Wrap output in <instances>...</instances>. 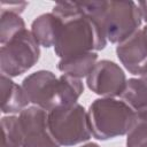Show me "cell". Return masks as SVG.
Listing matches in <instances>:
<instances>
[{
    "mask_svg": "<svg viewBox=\"0 0 147 147\" xmlns=\"http://www.w3.org/2000/svg\"><path fill=\"white\" fill-rule=\"evenodd\" d=\"M26 29L25 23L20 14L0 10V42L6 44L20 31Z\"/></svg>",
    "mask_w": 147,
    "mask_h": 147,
    "instance_id": "obj_14",
    "label": "cell"
},
{
    "mask_svg": "<svg viewBox=\"0 0 147 147\" xmlns=\"http://www.w3.org/2000/svg\"><path fill=\"white\" fill-rule=\"evenodd\" d=\"M126 82L123 69L109 60L96 62L90 75L86 77L87 87L103 98L121 96L125 90Z\"/></svg>",
    "mask_w": 147,
    "mask_h": 147,
    "instance_id": "obj_8",
    "label": "cell"
},
{
    "mask_svg": "<svg viewBox=\"0 0 147 147\" xmlns=\"http://www.w3.org/2000/svg\"><path fill=\"white\" fill-rule=\"evenodd\" d=\"M79 6L113 44H119L132 36L142 21L139 7L133 1H85L79 2Z\"/></svg>",
    "mask_w": 147,
    "mask_h": 147,
    "instance_id": "obj_3",
    "label": "cell"
},
{
    "mask_svg": "<svg viewBox=\"0 0 147 147\" xmlns=\"http://www.w3.org/2000/svg\"><path fill=\"white\" fill-rule=\"evenodd\" d=\"M126 147H147V122H137L127 133Z\"/></svg>",
    "mask_w": 147,
    "mask_h": 147,
    "instance_id": "obj_16",
    "label": "cell"
},
{
    "mask_svg": "<svg viewBox=\"0 0 147 147\" xmlns=\"http://www.w3.org/2000/svg\"><path fill=\"white\" fill-rule=\"evenodd\" d=\"M2 140L1 147H22V134L17 116H5L1 118Z\"/></svg>",
    "mask_w": 147,
    "mask_h": 147,
    "instance_id": "obj_15",
    "label": "cell"
},
{
    "mask_svg": "<svg viewBox=\"0 0 147 147\" xmlns=\"http://www.w3.org/2000/svg\"><path fill=\"white\" fill-rule=\"evenodd\" d=\"M96 60L98 54L95 52H88L80 55L61 59L57 64V69L65 75L80 79L90 75V72L96 64Z\"/></svg>",
    "mask_w": 147,
    "mask_h": 147,
    "instance_id": "obj_13",
    "label": "cell"
},
{
    "mask_svg": "<svg viewBox=\"0 0 147 147\" xmlns=\"http://www.w3.org/2000/svg\"><path fill=\"white\" fill-rule=\"evenodd\" d=\"M60 23L61 21L55 14H42L32 22L31 32L40 46L48 48L55 45Z\"/></svg>",
    "mask_w": 147,
    "mask_h": 147,
    "instance_id": "obj_12",
    "label": "cell"
},
{
    "mask_svg": "<svg viewBox=\"0 0 147 147\" xmlns=\"http://www.w3.org/2000/svg\"><path fill=\"white\" fill-rule=\"evenodd\" d=\"M28 6V2H21V1H0V9L6 11H13L16 14H21L24 8Z\"/></svg>",
    "mask_w": 147,
    "mask_h": 147,
    "instance_id": "obj_17",
    "label": "cell"
},
{
    "mask_svg": "<svg viewBox=\"0 0 147 147\" xmlns=\"http://www.w3.org/2000/svg\"><path fill=\"white\" fill-rule=\"evenodd\" d=\"M21 86L30 103L47 113L76 103L84 92V85L79 78L65 74L56 77L48 70H39L29 75L23 79Z\"/></svg>",
    "mask_w": 147,
    "mask_h": 147,
    "instance_id": "obj_2",
    "label": "cell"
},
{
    "mask_svg": "<svg viewBox=\"0 0 147 147\" xmlns=\"http://www.w3.org/2000/svg\"><path fill=\"white\" fill-rule=\"evenodd\" d=\"M80 147H100V146L96 145V144H94V142H88V144H85V145H83Z\"/></svg>",
    "mask_w": 147,
    "mask_h": 147,
    "instance_id": "obj_20",
    "label": "cell"
},
{
    "mask_svg": "<svg viewBox=\"0 0 147 147\" xmlns=\"http://www.w3.org/2000/svg\"><path fill=\"white\" fill-rule=\"evenodd\" d=\"M32 32L20 31L0 48L1 75L16 77L31 69L39 60L40 48Z\"/></svg>",
    "mask_w": 147,
    "mask_h": 147,
    "instance_id": "obj_6",
    "label": "cell"
},
{
    "mask_svg": "<svg viewBox=\"0 0 147 147\" xmlns=\"http://www.w3.org/2000/svg\"><path fill=\"white\" fill-rule=\"evenodd\" d=\"M47 124L51 136L60 146H74L92 136L87 111L78 102L51 110Z\"/></svg>",
    "mask_w": 147,
    "mask_h": 147,
    "instance_id": "obj_5",
    "label": "cell"
},
{
    "mask_svg": "<svg viewBox=\"0 0 147 147\" xmlns=\"http://www.w3.org/2000/svg\"><path fill=\"white\" fill-rule=\"evenodd\" d=\"M47 111L31 106L20 113L18 125L22 134V147H60L49 133Z\"/></svg>",
    "mask_w": 147,
    "mask_h": 147,
    "instance_id": "obj_7",
    "label": "cell"
},
{
    "mask_svg": "<svg viewBox=\"0 0 147 147\" xmlns=\"http://www.w3.org/2000/svg\"><path fill=\"white\" fill-rule=\"evenodd\" d=\"M116 54L124 68L132 75L144 77L147 72V38L139 29L116 47Z\"/></svg>",
    "mask_w": 147,
    "mask_h": 147,
    "instance_id": "obj_9",
    "label": "cell"
},
{
    "mask_svg": "<svg viewBox=\"0 0 147 147\" xmlns=\"http://www.w3.org/2000/svg\"><path fill=\"white\" fill-rule=\"evenodd\" d=\"M30 103L22 86L11 80L10 77L1 75V111L2 114L22 113Z\"/></svg>",
    "mask_w": 147,
    "mask_h": 147,
    "instance_id": "obj_10",
    "label": "cell"
},
{
    "mask_svg": "<svg viewBox=\"0 0 147 147\" xmlns=\"http://www.w3.org/2000/svg\"><path fill=\"white\" fill-rule=\"evenodd\" d=\"M142 31H144V33H145V36H146V38H147V26L142 28ZM141 79H144V80L147 83V72H146V75H145L144 77H141Z\"/></svg>",
    "mask_w": 147,
    "mask_h": 147,
    "instance_id": "obj_19",
    "label": "cell"
},
{
    "mask_svg": "<svg viewBox=\"0 0 147 147\" xmlns=\"http://www.w3.org/2000/svg\"><path fill=\"white\" fill-rule=\"evenodd\" d=\"M137 5L139 7L141 18L145 22H147V1H139V2H137Z\"/></svg>",
    "mask_w": 147,
    "mask_h": 147,
    "instance_id": "obj_18",
    "label": "cell"
},
{
    "mask_svg": "<svg viewBox=\"0 0 147 147\" xmlns=\"http://www.w3.org/2000/svg\"><path fill=\"white\" fill-rule=\"evenodd\" d=\"M121 98L134 111L138 122H147V83L144 79L130 78Z\"/></svg>",
    "mask_w": 147,
    "mask_h": 147,
    "instance_id": "obj_11",
    "label": "cell"
},
{
    "mask_svg": "<svg viewBox=\"0 0 147 147\" xmlns=\"http://www.w3.org/2000/svg\"><path fill=\"white\" fill-rule=\"evenodd\" d=\"M52 13L61 21L54 45L59 57L67 59L106 47L107 39L101 29L80 8L79 2H59L53 7Z\"/></svg>",
    "mask_w": 147,
    "mask_h": 147,
    "instance_id": "obj_1",
    "label": "cell"
},
{
    "mask_svg": "<svg viewBox=\"0 0 147 147\" xmlns=\"http://www.w3.org/2000/svg\"><path fill=\"white\" fill-rule=\"evenodd\" d=\"M92 136L98 140H108L127 134L137 124L134 111L122 100L101 98L94 100L87 110Z\"/></svg>",
    "mask_w": 147,
    "mask_h": 147,
    "instance_id": "obj_4",
    "label": "cell"
}]
</instances>
